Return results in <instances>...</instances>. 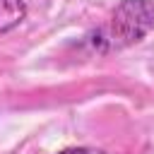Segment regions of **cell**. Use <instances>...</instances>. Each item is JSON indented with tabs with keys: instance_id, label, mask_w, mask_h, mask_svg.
<instances>
[{
	"instance_id": "obj_3",
	"label": "cell",
	"mask_w": 154,
	"mask_h": 154,
	"mask_svg": "<svg viewBox=\"0 0 154 154\" xmlns=\"http://www.w3.org/2000/svg\"><path fill=\"white\" fill-rule=\"evenodd\" d=\"M58 154H103V152H96V149H89V147H70V149H63Z\"/></svg>"
},
{
	"instance_id": "obj_2",
	"label": "cell",
	"mask_w": 154,
	"mask_h": 154,
	"mask_svg": "<svg viewBox=\"0 0 154 154\" xmlns=\"http://www.w3.org/2000/svg\"><path fill=\"white\" fill-rule=\"evenodd\" d=\"M24 17H26L24 0H0V34L19 26Z\"/></svg>"
},
{
	"instance_id": "obj_1",
	"label": "cell",
	"mask_w": 154,
	"mask_h": 154,
	"mask_svg": "<svg viewBox=\"0 0 154 154\" xmlns=\"http://www.w3.org/2000/svg\"><path fill=\"white\" fill-rule=\"evenodd\" d=\"M154 29V0H120L111 17L89 36L99 53L123 51L140 43Z\"/></svg>"
}]
</instances>
